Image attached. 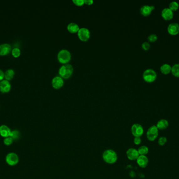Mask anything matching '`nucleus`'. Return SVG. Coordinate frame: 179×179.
Returning <instances> with one entry per match:
<instances>
[{"label":"nucleus","instance_id":"obj_1","mask_svg":"<svg viewBox=\"0 0 179 179\" xmlns=\"http://www.w3.org/2000/svg\"><path fill=\"white\" fill-rule=\"evenodd\" d=\"M104 162L108 164H114L117 160V155L115 151L112 149H108L104 151L102 155Z\"/></svg>","mask_w":179,"mask_h":179},{"label":"nucleus","instance_id":"obj_2","mask_svg":"<svg viewBox=\"0 0 179 179\" xmlns=\"http://www.w3.org/2000/svg\"><path fill=\"white\" fill-rule=\"evenodd\" d=\"M74 72V67L71 64L63 65L59 69V76L63 79H69L71 76Z\"/></svg>","mask_w":179,"mask_h":179},{"label":"nucleus","instance_id":"obj_3","mask_svg":"<svg viewBox=\"0 0 179 179\" xmlns=\"http://www.w3.org/2000/svg\"><path fill=\"white\" fill-rule=\"evenodd\" d=\"M142 78L145 82L148 83H152L157 78V74L155 70L152 69H147L142 74Z\"/></svg>","mask_w":179,"mask_h":179},{"label":"nucleus","instance_id":"obj_4","mask_svg":"<svg viewBox=\"0 0 179 179\" xmlns=\"http://www.w3.org/2000/svg\"><path fill=\"white\" fill-rule=\"evenodd\" d=\"M57 58L59 62L64 65L68 64L70 61L71 55L68 50L63 49L58 53Z\"/></svg>","mask_w":179,"mask_h":179},{"label":"nucleus","instance_id":"obj_5","mask_svg":"<svg viewBox=\"0 0 179 179\" xmlns=\"http://www.w3.org/2000/svg\"><path fill=\"white\" fill-rule=\"evenodd\" d=\"M159 134V130L156 125H153L149 128L146 133L147 138L150 141H154L157 139Z\"/></svg>","mask_w":179,"mask_h":179},{"label":"nucleus","instance_id":"obj_6","mask_svg":"<svg viewBox=\"0 0 179 179\" xmlns=\"http://www.w3.org/2000/svg\"><path fill=\"white\" fill-rule=\"evenodd\" d=\"M77 33H78V36L79 39L83 42L88 41L90 38V36H91L90 31L86 27L80 28Z\"/></svg>","mask_w":179,"mask_h":179},{"label":"nucleus","instance_id":"obj_7","mask_svg":"<svg viewBox=\"0 0 179 179\" xmlns=\"http://www.w3.org/2000/svg\"><path fill=\"white\" fill-rule=\"evenodd\" d=\"M5 160L8 165L11 166H14L18 163L19 158L17 154L11 152L7 155Z\"/></svg>","mask_w":179,"mask_h":179},{"label":"nucleus","instance_id":"obj_8","mask_svg":"<svg viewBox=\"0 0 179 179\" xmlns=\"http://www.w3.org/2000/svg\"><path fill=\"white\" fill-rule=\"evenodd\" d=\"M131 133L135 137H141L144 133V128L139 123H135L131 126Z\"/></svg>","mask_w":179,"mask_h":179},{"label":"nucleus","instance_id":"obj_9","mask_svg":"<svg viewBox=\"0 0 179 179\" xmlns=\"http://www.w3.org/2000/svg\"><path fill=\"white\" fill-rule=\"evenodd\" d=\"M51 85L53 88L56 90H59L63 87L64 85V80L62 77L57 76L53 78L51 81Z\"/></svg>","mask_w":179,"mask_h":179},{"label":"nucleus","instance_id":"obj_10","mask_svg":"<svg viewBox=\"0 0 179 179\" xmlns=\"http://www.w3.org/2000/svg\"><path fill=\"white\" fill-rule=\"evenodd\" d=\"M155 10V7L154 5H145L141 7L140 12L142 16H148L151 14L154 10Z\"/></svg>","mask_w":179,"mask_h":179},{"label":"nucleus","instance_id":"obj_11","mask_svg":"<svg viewBox=\"0 0 179 179\" xmlns=\"http://www.w3.org/2000/svg\"><path fill=\"white\" fill-rule=\"evenodd\" d=\"M168 33L172 36H176L179 33V24L177 23H172L167 28Z\"/></svg>","mask_w":179,"mask_h":179},{"label":"nucleus","instance_id":"obj_12","mask_svg":"<svg viewBox=\"0 0 179 179\" xmlns=\"http://www.w3.org/2000/svg\"><path fill=\"white\" fill-rule=\"evenodd\" d=\"M162 18L165 19V21H170L173 18V12L171 11L170 8H163L162 10L161 13Z\"/></svg>","mask_w":179,"mask_h":179},{"label":"nucleus","instance_id":"obj_13","mask_svg":"<svg viewBox=\"0 0 179 179\" xmlns=\"http://www.w3.org/2000/svg\"><path fill=\"white\" fill-rule=\"evenodd\" d=\"M11 88V85L8 80H2L0 81V91L3 93H8Z\"/></svg>","mask_w":179,"mask_h":179},{"label":"nucleus","instance_id":"obj_14","mask_svg":"<svg viewBox=\"0 0 179 179\" xmlns=\"http://www.w3.org/2000/svg\"><path fill=\"white\" fill-rule=\"evenodd\" d=\"M127 158L130 160H136L139 156L137 150L135 148H130L126 151Z\"/></svg>","mask_w":179,"mask_h":179},{"label":"nucleus","instance_id":"obj_15","mask_svg":"<svg viewBox=\"0 0 179 179\" xmlns=\"http://www.w3.org/2000/svg\"><path fill=\"white\" fill-rule=\"evenodd\" d=\"M12 51L11 45L8 43L2 44L0 45V55L5 56Z\"/></svg>","mask_w":179,"mask_h":179},{"label":"nucleus","instance_id":"obj_16","mask_svg":"<svg viewBox=\"0 0 179 179\" xmlns=\"http://www.w3.org/2000/svg\"><path fill=\"white\" fill-rule=\"evenodd\" d=\"M137 163L141 168H145L148 164V159L146 155H140L137 159Z\"/></svg>","mask_w":179,"mask_h":179},{"label":"nucleus","instance_id":"obj_17","mask_svg":"<svg viewBox=\"0 0 179 179\" xmlns=\"http://www.w3.org/2000/svg\"><path fill=\"white\" fill-rule=\"evenodd\" d=\"M11 131L9 127L6 125H1L0 126V135L2 137L5 138L10 137Z\"/></svg>","mask_w":179,"mask_h":179},{"label":"nucleus","instance_id":"obj_18","mask_svg":"<svg viewBox=\"0 0 179 179\" xmlns=\"http://www.w3.org/2000/svg\"><path fill=\"white\" fill-rule=\"evenodd\" d=\"M156 126L159 130H164L168 128L169 126V122L166 119H162L157 122V125Z\"/></svg>","mask_w":179,"mask_h":179},{"label":"nucleus","instance_id":"obj_19","mask_svg":"<svg viewBox=\"0 0 179 179\" xmlns=\"http://www.w3.org/2000/svg\"><path fill=\"white\" fill-rule=\"evenodd\" d=\"M67 30L69 32H70L71 33H78L80 27L78 25L75 23L71 22L69 23L67 25Z\"/></svg>","mask_w":179,"mask_h":179},{"label":"nucleus","instance_id":"obj_20","mask_svg":"<svg viewBox=\"0 0 179 179\" xmlns=\"http://www.w3.org/2000/svg\"><path fill=\"white\" fill-rule=\"evenodd\" d=\"M172 67L169 64H164L160 67V72L163 75H168L171 72Z\"/></svg>","mask_w":179,"mask_h":179},{"label":"nucleus","instance_id":"obj_21","mask_svg":"<svg viewBox=\"0 0 179 179\" xmlns=\"http://www.w3.org/2000/svg\"><path fill=\"white\" fill-rule=\"evenodd\" d=\"M14 75V70L12 69H8V70H6L5 72L4 73V78L6 80L9 81L13 79Z\"/></svg>","mask_w":179,"mask_h":179},{"label":"nucleus","instance_id":"obj_22","mask_svg":"<svg viewBox=\"0 0 179 179\" xmlns=\"http://www.w3.org/2000/svg\"><path fill=\"white\" fill-rule=\"evenodd\" d=\"M171 73L174 77L179 78V64H174L172 66Z\"/></svg>","mask_w":179,"mask_h":179},{"label":"nucleus","instance_id":"obj_23","mask_svg":"<svg viewBox=\"0 0 179 179\" xmlns=\"http://www.w3.org/2000/svg\"><path fill=\"white\" fill-rule=\"evenodd\" d=\"M137 150L140 155H146L149 152L148 148L146 146H141Z\"/></svg>","mask_w":179,"mask_h":179},{"label":"nucleus","instance_id":"obj_24","mask_svg":"<svg viewBox=\"0 0 179 179\" xmlns=\"http://www.w3.org/2000/svg\"><path fill=\"white\" fill-rule=\"evenodd\" d=\"M179 8V4L176 1H172L169 4V8H170L172 11L173 12L176 11Z\"/></svg>","mask_w":179,"mask_h":179},{"label":"nucleus","instance_id":"obj_25","mask_svg":"<svg viewBox=\"0 0 179 179\" xmlns=\"http://www.w3.org/2000/svg\"><path fill=\"white\" fill-rule=\"evenodd\" d=\"M147 40L149 42L154 43V42H156L157 41V40H158V36H157V35L156 34H151V35L149 36L148 38H147Z\"/></svg>","mask_w":179,"mask_h":179},{"label":"nucleus","instance_id":"obj_26","mask_svg":"<svg viewBox=\"0 0 179 179\" xmlns=\"http://www.w3.org/2000/svg\"><path fill=\"white\" fill-rule=\"evenodd\" d=\"M19 136H20V133L19 131L18 130H14V131H11L10 137H11L14 140V139H18Z\"/></svg>","mask_w":179,"mask_h":179},{"label":"nucleus","instance_id":"obj_27","mask_svg":"<svg viewBox=\"0 0 179 179\" xmlns=\"http://www.w3.org/2000/svg\"><path fill=\"white\" fill-rule=\"evenodd\" d=\"M166 142H167L166 138V137H164V136H162V137H161L159 138L158 144L159 146H163L166 144Z\"/></svg>","mask_w":179,"mask_h":179},{"label":"nucleus","instance_id":"obj_28","mask_svg":"<svg viewBox=\"0 0 179 179\" xmlns=\"http://www.w3.org/2000/svg\"><path fill=\"white\" fill-rule=\"evenodd\" d=\"M12 54L14 57H18L21 55V51L18 48H13L12 51Z\"/></svg>","mask_w":179,"mask_h":179},{"label":"nucleus","instance_id":"obj_29","mask_svg":"<svg viewBox=\"0 0 179 179\" xmlns=\"http://www.w3.org/2000/svg\"><path fill=\"white\" fill-rule=\"evenodd\" d=\"M13 139L11 137L5 138L4 140V144L6 146H10L13 143Z\"/></svg>","mask_w":179,"mask_h":179},{"label":"nucleus","instance_id":"obj_30","mask_svg":"<svg viewBox=\"0 0 179 179\" xmlns=\"http://www.w3.org/2000/svg\"><path fill=\"white\" fill-rule=\"evenodd\" d=\"M141 47L144 51H147L148 50H149V48H151V44L149 42H144V43H142Z\"/></svg>","mask_w":179,"mask_h":179},{"label":"nucleus","instance_id":"obj_31","mask_svg":"<svg viewBox=\"0 0 179 179\" xmlns=\"http://www.w3.org/2000/svg\"><path fill=\"white\" fill-rule=\"evenodd\" d=\"M72 2L75 5H77L78 7H81V6H82L84 4V0H72Z\"/></svg>","mask_w":179,"mask_h":179},{"label":"nucleus","instance_id":"obj_32","mask_svg":"<svg viewBox=\"0 0 179 179\" xmlns=\"http://www.w3.org/2000/svg\"><path fill=\"white\" fill-rule=\"evenodd\" d=\"M134 142L136 145H139L141 143V137H135L134 139Z\"/></svg>","mask_w":179,"mask_h":179},{"label":"nucleus","instance_id":"obj_33","mask_svg":"<svg viewBox=\"0 0 179 179\" xmlns=\"http://www.w3.org/2000/svg\"><path fill=\"white\" fill-rule=\"evenodd\" d=\"M4 78V73L2 69H0V81L3 80Z\"/></svg>","mask_w":179,"mask_h":179},{"label":"nucleus","instance_id":"obj_34","mask_svg":"<svg viewBox=\"0 0 179 179\" xmlns=\"http://www.w3.org/2000/svg\"><path fill=\"white\" fill-rule=\"evenodd\" d=\"M93 0H85L84 1V4L88 5H91L93 3Z\"/></svg>","mask_w":179,"mask_h":179}]
</instances>
